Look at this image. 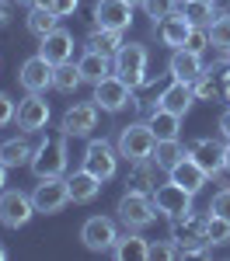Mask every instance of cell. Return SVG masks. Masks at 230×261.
Instances as JSON below:
<instances>
[{
    "label": "cell",
    "mask_w": 230,
    "mask_h": 261,
    "mask_svg": "<svg viewBox=\"0 0 230 261\" xmlns=\"http://www.w3.org/2000/svg\"><path fill=\"white\" fill-rule=\"evenodd\" d=\"M206 223H209V213H206V216H199V213H185V216L171 220V241H174V247L182 251V258H202V254L209 251Z\"/></svg>",
    "instance_id": "6da1fadb"
},
{
    "label": "cell",
    "mask_w": 230,
    "mask_h": 261,
    "mask_svg": "<svg viewBox=\"0 0 230 261\" xmlns=\"http://www.w3.org/2000/svg\"><path fill=\"white\" fill-rule=\"evenodd\" d=\"M66 157H70V153H66V133L60 129V133H49V136L35 146L28 167H32L35 178H63Z\"/></svg>",
    "instance_id": "7a4b0ae2"
},
{
    "label": "cell",
    "mask_w": 230,
    "mask_h": 261,
    "mask_svg": "<svg viewBox=\"0 0 230 261\" xmlns=\"http://www.w3.org/2000/svg\"><path fill=\"white\" fill-rule=\"evenodd\" d=\"M119 157L125 161H146V157H154V146H157V133L150 129V122H133V125H125L122 133H119Z\"/></svg>",
    "instance_id": "3957f363"
},
{
    "label": "cell",
    "mask_w": 230,
    "mask_h": 261,
    "mask_svg": "<svg viewBox=\"0 0 230 261\" xmlns=\"http://www.w3.org/2000/svg\"><path fill=\"white\" fill-rule=\"evenodd\" d=\"M146 63H150V53H146V45H140V42H125L122 49L115 53V73L122 77L129 87H140V84L150 77L146 73Z\"/></svg>",
    "instance_id": "277c9868"
},
{
    "label": "cell",
    "mask_w": 230,
    "mask_h": 261,
    "mask_svg": "<svg viewBox=\"0 0 230 261\" xmlns=\"http://www.w3.org/2000/svg\"><path fill=\"white\" fill-rule=\"evenodd\" d=\"M119 220H122L125 230H143V226H150V223L157 220V209H154V199L146 195V192H125L122 199H119Z\"/></svg>",
    "instance_id": "5b68a950"
},
{
    "label": "cell",
    "mask_w": 230,
    "mask_h": 261,
    "mask_svg": "<svg viewBox=\"0 0 230 261\" xmlns=\"http://www.w3.org/2000/svg\"><path fill=\"white\" fill-rule=\"evenodd\" d=\"M150 199H154L157 216H167V220H178V216L192 213V192L182 188L178 181H164V185H157V188L150 192Z\"/></svg>",
    "instance_id": "8992f818"
},
{
    "label": "cell",
    "mask_w": 230,
    "mask_h": 261,
    "mask_svg": "<svg viewBox=\"0 0 230 261\" xmlns=\"http://www.w3.org/2000/svg\"><path fill=\"white\" fill-rule=\"evenodd\" d=\"M94 105L101 108V112H112V115H119L122 108H129L133 105V87L119 77V73H108L105 81L94 84Z\"/></svg>",
    "instance_id": "52a82bcc"
},
{
    "label": "cell",
    "mask_w": 230,
    "mask_h": 261,
    "mask_svg": "<svg viewBox=\"0 0 230 261\" xmlns=\"http://www.w3.org/2000/svg\"><path fill=\"white\" fill-rule=\"evenodd\" d=\"M185 153L206 171L209 178H216V174L227 171V167H223V161H227V146H223L220 140H213V136H199V140H192L185 146Z\"/></svg>",
    "instance_id": "ba28073f"
},
{
    "label": "cell",
    "mask_w": 230,
    "mask_h": 261,
    "mask_svg": "<svg viewBox=\"0 0 230 261\" xmlns=\"http://www.w3.org/2000/svg\"><path fill=\"white\" fill-rule=\"evenodd\" d=\"M84 167L101 181H112L119 171V146H112L108 140H91L84 150Z\"/></svg>",
    "instance_id": "9c48e42d"
},
{
    "label": "cell",
    "mask_w": 230,
    "mask_h": 261,
    "mask_svg": "<svg viewBox=\"0 0 230 261\" xmlns=\"http://www.w3.org/2000/svg\"><path fill=\"white\" fill-rule=\"evenodd\" d=\"M32 216H35L32 195H24L18 188H4V192H0V223H4V226L18 230V226H24Z\"/></svg>",
    "instance_id": "30bf717a"
},
{
    "label": "cell",
    "mask_w": 230,
    "mask_h": 261,
    "mask_svg": "<svg viewBox=\"0 0 230 261\" xmlns=\"http://www.w3.org/2000/svg\"><path fill=\"white\" fill-rule=\"evenodd\" d=\"M32 202H35V213H45V216L60 213L63 205L70 202V185H66V178H39L35 192H32Z\"/></svg>",
    "instance_id": "8fae6325"
},
{
    "label": "cell",
    "mask_w": 230,
    "mask_h": 261,
    "mask_svg": "<svg viewBox=\"0 0 230 261\" xmlns=\"http://www.w3.org/2000/svg\"><path fill=\"white\" fill-rule=\"evenodd\" d=\"M53 63L45 60V56H32V60L21 63L18 70V84L28 91V94H45L49 87H53Z\"/></svg>",
    "instance_id": "7c38bea8"
},
{
    "label": "cell",
    "mask_w": 230,
    "mask_h": 261,
    "mask_svg": "<svg viewBox=\"0 0 230 261\" xmlns=\"http://www.w3.org/2000/svg\"><path fill=\"white\" fill-rule=\"evenodd\" d=\"M133 7H136V4H129V0H98L94 11H91V18H94L98 28L125 32V28L133 24Z\"/></svg>",
    "instance_id": "4fadbf2b"
},
{
    "label": "cell",
    "mask_w": 230,
    "mask_h": 261,
    "mask_svg": "<svg viewBox=\"0 0 230 261\" xmlns=\"http://www.w3.org/2000/svg\"><path fill=\"white\" fill-rule=\"evenodd\" d=\"M98 105L94 101H81V105H70L63 112V122L60 129L66 136H91V129H98Z\"/></svg>",
    "instance_id": "5bb4252c"
},
{
    "label": "cell",
    "mask_w": 230,
    "mask_h": 261,
    "mask_svg": "<svg viewBox=\"0 0 230 261\" xmlns=\"http://www.w3.org/2000/svg\"><path fill=\"white\" fill-rule=\"evenodd\" d=\"M81 241H84L87 251H112L115 241H119L115 223L108 220V216H91V220L84 223V230H81Z\"/></svg>",
    "instance_id": "9a60e30c"
},
{
    "label": "cell",
    "mask_w": 230,
    "mask_h": 261,
    "mask_svg": "<svg viewBox=\"0 0 230 261\" xmlns=\"http://www.w3.org/2000/svg\"><path fill=\"white\" fill-rule=\"evenodd\" d=\"M39 56H45L53 66L70 63V60H73V32H66V28L56 24L45 39H39Z\"/></svg>",
    "instance_id": "2e32d148"
},
{
    "label": "cell",
    "mask_w": 230,
    "mask_h": 261,
    "mask_svg": "<svg viewBox=\"0 0 230 261\" xmlns=\"http://www.w3.org/2000/svg\"><path fill=\"white\" fill-rule=\"evenodd\" d=\"M49 125V101L42 94H28L18 105V129L21 133H42Z\"/></svg>",
    "instance_id": "e0dca14e"
},
{
    "label": "cell",
    "mask_w": 230,
    "mask_h": 261,
    "mask_svg": "<svg viewBox=\"0 0 230 261\" xmlns=\"http://www.w3.org/2000/svg\"><path fill=\"white\" fill-rule=\"evenodd\" d=\"M154 32H157V39L164 42V45H171V49H182L188 39V32H192V21L182 14V11H171L167 18L154 21Z\"/></svg>",
    "instance_id": "ac0fdd59"
},
{
    "label": "cell",
    "mask_w": 230,
    "mask_h": 261,
    "mask_svg": "<svg viewBox=\"0 0 230 261\" xmlns=\"http://www.w3.org/2000/svg\"><path fill=\"white\" fill-rule=\"evenodd\" d=\"M192 101H195L192 84H188V81H174V77H171V84H167L164 91L157 94V108L174 112V115H185L188 108H192Z\"/></svg>",
    "instance_id": "d6986e66"
},
{
    "label": "cell",
    "mask_w": 230,
    "mask_h": 261,
    "mask_svg": "<svg viewBox=\"0 0 230 261\" xmlns=\"http://www.w3.org/2000/svg\"><path fill=\"white\" fill-rule=\"evenodd\" d=\"M66 185H70V202H81V205H87V202H94L101 195V178L91 174L87 167L73 171V174L66 178Z\"/></svg>",
    "instance_id": "ffe728a7"
},
{
    "label": "cell",
    "mask_w": 230,
    "mask_h": 261,
    "mask_svg": "<svg viewBox=\"0 0 230 261\" xmlns=\"http://www.w3.org/2000/svg\"><path fill=\"white\" fill-rule=\"evenodd\" d=\"M167 70H171V77H174V81H188V84H192L202 70H206V63H202L199 53L174 49V53H171V63H167Z\"/></svg>",
    "instance_id": "44dd1931"
},
{
    "label": "cell",
    "mask_w": 230,
    "mask_h": 261,
    "mask_svg": "<svg viewBox=\"0 0 230 261\" xmlns=\"http://www.w3.org/2000/svg\"><path fill=\"white\" fill-rule=\"evenodd\" d=\"M167 174H171V181H178L182 188H188L192 195H195V192H202V185L209 181V174H206V171H202V167H199L195 161H192L188 153H185V157H182L178 164H174Z\"/></svg>",
    "instance_id": "7402d4cb"
},
{
    "label": "cell",
    "mask_w": 230,
    "mask_h": 261,
    "mask_svg": "<svg viewBox=\"0 0 230 261\" xmlns=\"http://www.w3.org/2000/svg\"><path fill=\"white\" fill-rule=\"evenodd\" d=\"M77 70H81L84 84H98V81H105L108 73H115L112 56H101V53H94V49H87L81 60H77Z\"/></svg>",
    "instance_id": "603a6c76"
},
{
    "label": "cell",
    "mask_w": 230,
    "mask_h": 261,
    "mask_svg": "<svg viewBox=\"0 0 230 261\" xmlns=\"http://www.w3.org/2000/svg\"><path fill=\"white\" fill-rule=\"evenodd\" d=\"M129 167H133V171H129V181H125V185H129L133 192H146V195H150V192L157 188V171H161V167L154 164V157L133 161Z\"/></svg>",
    "instance_id": "cb8c5ba5"
},
{
    "label": "cell",
    "mask_w": 230,
    "mask_h": 261,
    "mask_svg": "<svg viewBox=\"0 0 230 261\" xmlns=\"http://www.w3.org/2000/svg\"><path fill=\"white\" fill-rule=\"evenodd\" d=\"M112 254H115L119 261H146V258H150V244H146L136 230H129L125 237H119V241H115Z\"/></svg>",
    "instance_id": "d4e9b609"
},
{
    "label": "cell",
    "mask_w": 230,
    "mask_h": 261,
    "mask_svg": "<svg viewBox=\"0 0 230 261\" xmlns=\"http://www.w3.org/2000/svg\"><path fill=\"white\" fill-rule=\"evenodd\" d=\"M122 32H115V28H91V35H87V49H94V53H101V56H112L115 60V53L122 49Z\"/></svg>",
    "instance_id": "484cf974"
},
{
    "label": "cell",
    "mask_w": 230,
    "mask_h": 261,
    "mask_svg": "<svg viewBox=\"0 0 230 261\" xmlns=\"http://www.w3.org/2000/svg\"><path fill=\"white\" fill-rule=\"evenodd\" d=\"M32 146H28V140L24 136H14V140H4L0 143V161L7 164V167H24V164L32 161Z\"/></svg>",
    "instance_id": "4316f807"
},
{
    "label": "cell",
    "mask_w": 230,
    "mask_h": 261,
    "mask_svg": "<svg viewBox=\"0 0 230 261\" xmlns=\"http://www.w3.org/2000/svg\"><path fill=\"white\" fill-rule=\"evenodd\" d=\"M150 129L157 133V140H178V133H182V115L164 112V108H154V115H150Z\"/></svg>",
    "instance_id": "83f0119b"
},
{
    "label": "cell",
    "mask_w": 230,
    "mask_h": 261,
    "mask_svg": "<svg viewBox=\"0 0 230 261\" xmlns=\"http://www.w3.org/2000/svg\"><path fill=\"white\" fill-rule=\"evenodd\" d=\"M178 11L192 24H209V21L216 18V4L213 0H178Z\"/></svg>",
    "instance_id": "f1b7e54d"
},
{
    "label": "cell",
    "mask_w": 230,
    "mask_h": 261,
    "mask_svg": "<svg viewBox=\"0 0 230 261\" xmlns=\"http://www.w3.org/2000/svg\"><path fill=\"white\" fill-rule=\"evenodd\" d=\"M81 84H84V77H81V70H77L73 63H60V66L53 70V91H60V94H73Z\"/></svg>",
    "instance_id": "f546056e"
},
{
    "label": "cell",
    "mask_w": 230,
    "mask_h": 261,
    "mask_svg": "<svg viewBox=\"0 0 230 261\" xmlns=\"http://www.w3.org/2000/svg\"><path fill=\"white\" fill-rule=\"evenodd\" d=\"M182 157H185V146L178 140H157V146H154V164L161 171H171Z\"/></svg>",
    "instance_id": "4dcf8cb0"
},
{
    "label": "cell",
    "mask_w": 230,
    "mask_h": 261,
    "mask_svg": "<svg viewBox=\"0 0 230 261\" xmlns=\"http://www.w3.org/2000/svg\"><path fill=\"white\" fill-rule=\"evenodd\" d=\"M220 70H213V66H206L195 81H192V91H195V98H202V101H213V98H220V77H216Z\"/></svg>",
    "instance_id": "1f68e13d"
},
{
    "label": "cell",
    "mask_w": 230,
    "mask_h": 261,
    "mask_svg": "<svg viewBox=\"0 0 230 261\" xmlns=\"http://www.w3.org/2000/svg\"><path fill=\"white\" fill-rule=\"evenodd\" d=\"M206 28H209V49H227L230 53V11L216 14Z\"/></svg>",
    "instance_id": "d6a6232c"
},
{
    "label": "cell",
    "mask_w": 230,
    "mask_h": 261,
    "mask_svg": "<svg viewBox=\"0 0 230 261\" xmlns=\"http://www.w3.org/2000/svg\"><path fill=\"white\" fill-rule=\"evenodd\" d=\"M56 24H60V18H56L53 11H45V7H32V14H28V32H32L35 39H45Z\"/></svg>",
    "instance_id": "836d02e7"
},
{
    "label": "cell",
    "mask_w": 230,
    "mask_h": 261,
    "mask_svg": "<svg viewBox=\"0 0 230 261\" xmlns=\"http://www.w3.org/2000/svg\"><path fill=\"white\" fill-rule=\"evenodd\" d=\"M206 241H209V247H220V244H227V241H230V220L209 216V223H206Z\"/></svg>",
    "instance_id": "e575fe53"
},
{
    "label": "cell",
    "mask_w": 230,
    "mask_h": 261,
    "mask_svg": "<svg viewBox=\"0 0 230 261\" xmlns=\"http://www.w3.org/2000/svg\"><path fill=\"white\" fill-rule=\"evenodd\" d=\"M182 49H188V53H206L209 49V28L206 24H192V32H188V39H185V45Z\"/></svg>",
    "instance_id": "d590c367"
},
{
    "label": "cell",
    "mask_w": 230,
    "mask_h": 261,
    "mask_svg": "<svg viewBox=\"0 0 230 261\" xmlns=\"http://www.w3.org/2000/svg\"><path fill=\"white\" fill-rule=\"evenodd\" d=\"M143 11H146V18L161 21V18H167L171 11H178V0H143Z\"/></svg>",
    "instance_id": "8d00e7d4"
},
{
    "label": "cell",
    "mask_w": 230,
    "mask_h": 261,
    "mask_svg": "<svg viewBox=\"0 0 230 261\" xmlns=\"http://www.w3.org/2000/svg\"><path fill=\"white\" fill-rule=\"evenodd\" d=\"M209 216H220V220H230V185L227 188H220L213 202H209Z\"/></svg>",
    "instance_id": "74e56055"
},
{
    "label": "cell",
    "mask_w": 230,
    "mask_h": 261,
    "mask_svg": "<svg viewBox=\"0 0 230 261\" xmlns=\"http://www.w3.org/2000/svg\"><path fill=\"white\" fill-rule=\"evenodd\" d=\"M150 258L154 261H171V258H182V251L174 247V241H161V244H150Z\"/></svg>",
    "instance_id": "f35d334b"
},
{
    "label": "cell",
    "mask_w": 230,
    "mask_h": 261,
    "mask_svg": "<svg viewBox=\"0 0 230 261\" xmlns=\"http://www.w3.org/2000/svg\"><path fill=\"white\" fill-rule=\"evenodd\" d=\"M11 119H18V105H14L11 94H4V91H0V125H7Z\"/></svg>",
    "instance_id": "ab89813d"
},
{
    "label": "cell",
    "mask_w": 230,
    "mask_h": 261,
    "mask_svg": "<svg viewBox=\"0 0 230 261\" xmlns=\"http://www.w3.org/2000/svg\"><path fill=\"white\" fill-rule=\"evenodd\" d=\"M77 4H81V0H53V7H49V11H53L56 18H70V14L77 11Z\"/></svg>",
    "instance_id": "60d3db41"
},
{
    "label": "cell",
    "mask_w": 230,
    "mask_h": 261,
    "mask_svg": "<svg viewBox=\"0 0 230 261\" xmlns=\"http://www.w3.org/2000/svg\"><path fill=\"white\" fill-rule=\"evenodd\" d=\"M220 98L230 105V66H227V70H220Z\"/></svg>",
    "instance_id": "b9f144b4"
},
{
    "label": "cell",
    "mask_w": 230,
    "mask_h": 261,
    "mask_svg": "<svg viewBox=\"0 0 230 261\" xmlns=\"http://www.w3.org/2000/svg\"><path fill=\"white\" fill-rule=\"evenodd\" d=\"M11 24V0H0V28Z\"/></svg>",
    "instance_id": "7bdbcfd3"
},
{
    "label": "cell",
    "mask_w": 230,
    "mask_h": 261,
    "mask_svg": "<svg viewBox=\"0 0 230 261\" xmlns=\"http://www.w3.org/2000/svg\"><path fill=\"white\" fill-rule=\"evenodd\" d=\"M220 133H223V140L230 143V108L223 112V115H220Z\"/></svg>",
    "instance_id": "ee69618b"
},
{
    "label": "cell",
    "mask_w": 230,
    "mask_h": 261,
    "mask_svg": "<svg viewBox=\"0 0 230 261\" xmlns=\"http://www.w3.org/2000/svg\"><path fill=\"white\" fill-rule=\"evenodd\" d=\"M7 171H11V167L0 161V192H4V185H7Z\"/></svg>",
    "instance_id": "f6af8a7d"
},
{
    "label": "cell",
    "mask_w": 230,
    "mask_h": 261,
    "mask_svg": "<svg viewBox=\"0 0 230 261\" xmlns=\"http://www.w3.org/2000/svg\"><path fill=\"white\" fill-rule=\"evenodd\" d=\"M32 7H45V11H49V7H53V0H35Z\"/></svg>",
    "instance_id": "bcb514c9"
},
{
    "label": "cell",
    "mask_w": 230,
    "mask_h": 261,
    "mask_svg": "<svg viewBox=\"0 0 230 261\" xmlns=\"http://www.w3.org/2000/svg\"><path fill=\"white\" fill-rule=\"evenodd\" d=\"M223 167H227V171H230V143H227V161H223Z\"/></svg>",
    "instance_id": "7dc6e473"
},
{
    "label": "cell",
    "mask_w": 230,
    "mask_h": 261,
    "mask_svg": "<svg viewBox=\"0 0 230 261\" xmlns=\"http://www.w3.org/2000/svg\"><path fill=\"white\" fill-rule=\"evenodd\" d=\"M0 261H7V247H0Z\"/></svg>",
    "instance_id": "c3c4849f"
},
{
    "label": "cell",
    "mask_w": 230,
    "mask_h": 261,
    "mask_svg": "<svg viewBox=\"0 0 230 261\" xmlns=\"http://www.w3.org/2000/svg\"><path fill=\"white\" fill-rule=\"evenodd\" d=\"M14 4H28V7H32V4H35V0H14Z\"/></svg>",
    "instance_id": "681fc988"
},
{
    "label": "cell",
    "mask_w": 230,
    "mask_h": 261,
    "mask_svg": "<svg viewBox=\"0 0 230 261\" xmlns=\"http://www.w3.org/2000/svg\"><path fill=\"white\" fill-rule=\"evenodd\" d=\"M129 4H143V0H129Z\"/></svg>",
    "instance_id": "f907efd6"
}]
</instances>
